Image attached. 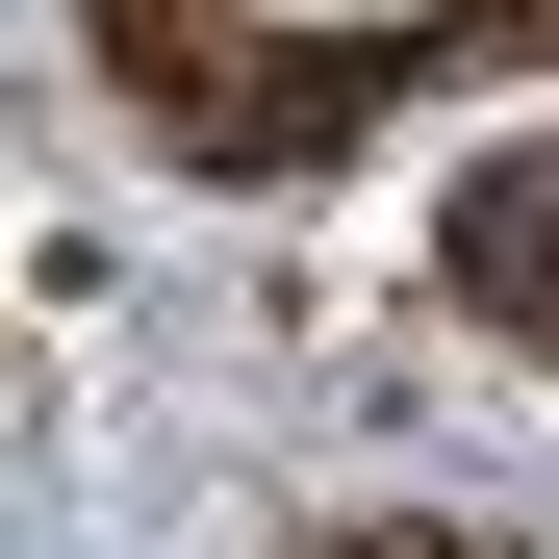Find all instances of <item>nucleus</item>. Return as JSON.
Wrapping results in <instances>:
<instances>
[{"label": "nucleus", "instance_id": "nucleus-2", "mask_svg": "<svg viewBox=\"0 0 559 559\" xmlns=\"http://www.w3.org/2000/svg\"><path fill=\"white\" fill-rule=\"evenodd\" d=\"M76 26H103V51L153 76V103H178V76H204V51H229V0H76Z\"/></svg>", "mask_w": 559, "mask_h": 559}, {"label": "nucleus", "instance_id": "nucleus-1", "mask_svg": "<svg viewBox=\"0 0 559 559\" xmlns=\"http://www.w3.org/2000/svg\"><path fill=\"white\" fill-rule=\"evenodd\" d=\"M432 254H457V306H484V331H559V153H484Z\"/></svg>", "mask_w": 559, "mask_h": 559}]
</instances>
